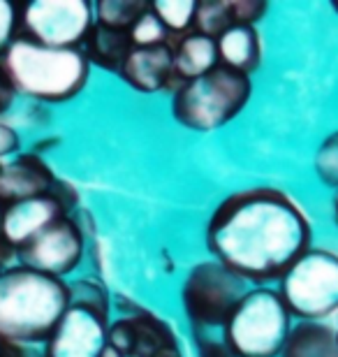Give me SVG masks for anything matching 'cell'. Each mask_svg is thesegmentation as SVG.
Instances as JSON below:
<instances>
[{
    "label": "cell",
    "instance_id": "cell-23",
    "mask_svg": "<svg viewBox=\"0 0 338 357\" xmlns=\"http://www.w3.org/2000/svg\"><path fill=\"white\" fill-rule=\"evenodd\" d=\"M132 47H158V45H171V35L164 31V26L158 21V17L148 10L135 21V26L128 31Z\"/></svg>",
    "mask_w": 338,
    "mask_h": 357
},
{
    "label": "cell",
    "instance_id": "cell-17",
    "mask_svg": "<svg viewBox=\"0 0 338 357\" xmlns=\"http://www.w3.org/2000/svg\"><path fill=\"white\" fill-rule=\"evenodd\" d=\"M82 52L91 66L118 75L128 54L132 52V42L128 31H114V28L93 24L86 40L82 42Z\"/></svg>",
    "mask_w": 338,
    "mask_h": 357
},
{
    "label": "cell",
    "instance_id": "cell-30",
    "mask_svg": "<svg viewBox=\"0 0 338 357\" xmlns=\"http://www.w3.org/2000/svg\"><path fill=\"white\" fill-rule=\"evenodd\" d=\"M0 357H33V355L28 353L26 346L10 344V341L0 339Z\"/></svg>",
    "mask_w": 338,
    "mask_h": 357
},
{
    "label": "cell",
    "instance_id": "cell-31",
    "mask_svg": "<svg viewBox=\"0 0 338 357\" xmlns=\"http://www.w3.org/2000/svg\"><path fill=\"white\" fill-rule=\"evenodd\" d=\"M12 255H17V253H14V251H12V248H10V246H7V244H5V241H0V271H3V269H5V262H7V260H10V258H12Z\"/></svg>",
    "mask_w": 338,
    "mask_h": 357
},
{
    "label": "cell",
    "instance_id": "cell-33",
    "mask_svg": "<svg viewBox=\"0 0 338 357\" xmlns=\"http://www.w3.org/2000/svg\"><path fill=\"white\" fill-rule=\"evenodd\" d=\"M332 213H334V223L338 227V192H336V197H334V206H332Z\"/></svg>",
    "mask_w": 338,
    "mask_h": 357
},
{
    "label": "cell",
    "instance_id": "cell-11",
    "mask_svg": "<svg viewBox=\"0 0 338 357\" xmlns=\"http://www.w3.org/2000/svg\"><path fill=\"white\" fill-rule=\"evenodd\" d=\"M107 344L123 357H155L164 348L176 346L178 339L162 318L141 309L107 325Z\"/></svg>",
    "mask_w": 338,
    "mask_h": 357
},
{
    "label": "cell",
    "instance_id": "cell-2",
    "mask_svg": "<svg viewBox=\"0 0 338 357\" xmlns=\"http://www.w3.org/2000/svg\"><path fill=\"white\" fill-rule=\"evenodd\" d=\"M68 283L31 267L0 271V339L10 344H45L68 311Z\"/></svg>",
    "mask_w": 338,
    "mask_h": 357
},
{
    "label": "cell",
    "instance_id": "cell-7",
    "mask_svg": "<svg viewBox=\"0 0 338 357\" xmlns=\"http://www.w3.org/2000/svg\"><path fill=\"white\" fill-rule=\"evenodd\" d=\"M248 283L218 260H199L181 283V306L192 332L220 330L246 295Z\"/></svg>",
    "mask_w": 338,
    "mask_h": 357
},
{
    "label": "cell",
    "instance_id": "cell-4",
    "mask_svg": "<svg viewBox=\"0 0 338 357\" xmlns=\"http://www.w3.org/2000/svg\"><path fill=\"white\" fill-rule=\"evenodd\" d=\"M250 98L253 77L215 66L171 93V116L192 132H213L232 123L250 105Z\"/></svg>",
    "mask_w": 338,
    "mask_h": 357
},
{
    "label": "cell",
    "instance_id": "cell-6",
    "mask_svg": "<svg viewBox=\"0 0 338 357\" xmlns=\"http://www.w3.org/2000/svg\"><path fill=\"white\" fill-rule=\"evenodd\" d=\"M276 290L294 320L327 323L338 313V253L311 246L280 276Z\"/></svg>",
    "mask_w": 338,
    "mask_h": 357
},
{
    "label": "cell",
    "instance_id": "cell-10",
    "mask_svg": "<svg viewBox=\"0 0 338 357\" xmlns=\"http://www.w3.org/2000/svg\"><path fill=\"white\" fill-rule=\"evenodd\" d=\"M107 325L109 323L95 313L68 306L45 341L42 357H98L107 346Z\"/></svg>",
    "mask_w": 338,
    "mask_h": 357
},
{
    "label": "cell",
    "instance_id": "cell-20",
    "mask_svg": "<svg viewBox=\"0 0 338 357\" xmlns=\"http://www.w3.org/2000/svg\"><path fill=\"white\" fill-rule=\"evenodd\" d=\"M146 0H98L93 3L95 24L114 28V31H130L135 21L148 10Z\"/></svg>",
    "mask_w": 338,
    "mask_h": 357
},
{
    "label": "cell",
    "instance_id": "cell-27",
    "mask_svg": "<svg viewBox=\"0 0 338 357\" xmlns=\"http://www.w3.org/2000/svg\"><path fill=\"white\" fill-rule=\"evenodd\" d=\"M197 357H236L222 337H213L211 332H192Z\"/></svg>",
    "mask_w": 338,
    "mask_h": 357
},
{
    "label": "cell",
    "instance_id": "cell-32",
    "mask_svg": "<svg viewBox=\"0 0 338 357\" xmlns=\"http://www.w3.org/2000/svg\"><path fill=\"white\" fill-rule=\"evenodd\" d=\"M98 357H123V355H121L118 351H116V348H114V346H109V344H107L105 348H102V353H100Z\"/></svg>",
    "mask_w": 338,
    "mask_h": 357
},
{
    "label": "cell",
    "instance_id": "cell-29",
    "mask_svg": "<svg viewBox=\"0 0 338 357\" xmlns=\"http://www.w3.org/2000/svg\"><path fill=\"white\" fill-rule=\"evenodd\" d=\"M14 96H17V91H14L10 77L5 75L3 66H0V114H5L7 109H10L12 102H14Z\"/></svg>",
    "mask_w": 338,
    "mask_h": 357
},
{
    "label": "cell",
    "instance_id": "cell-16",
    "mask_svg": "<svg viewBox=\"0 0 338 357\" xmlns=\"http://www.w3.org/2000/svg\"><path fill=\"white\" fill-rule=\"evenodd\" d=\"M218 47V63L234 73L253 77L262 66V35L257 26H229L215 40Z\"/></svg>",
    "mask_w": 338,
    "mask_h": 357
},
{
    "label": "cell",
    "instance_id": "cell-13",
    "mask_svg": "<svg viewBox=\"0 0 338 357\" xmlns=\"http://www.w3.org/2000/svg\"><path fill=\"white\" fill-rule=\"evenodd\" d=\"M63 216H68L66 209L56 202L54 195H40L24 199V202L7 204L3 209V230L0 239L12 248L14 253L24 248L28 241Z\"/></svg>",
    "mask_w": 338,
    "mask_h": 357
},
{
    "label": "cell",
    "instance_id": "cell-1",
    "mask_svg": "<svg viewBox=\"0 0 338 357\" xmlns=\"http://www.w3.org/2000/svg\"><path fill=\"white\" fill-rule=\"evenodd\" d=\"M206 248L246 283L269 285L311 248L313 225L287 190L253 185L234 190L211 211Z\"/></svg>",
    "mask_w": 338,
    "mask_h": 357
},
{
    "label": "cell",
    "instance_id": "cell-26",
    "mask_svg": "<svg viewBox=\"0 0 338 357\" xmlns=\"http://www.w3.org/2000/svg\"><path fill=\"white\" fill-rule=\"evenodd\" d=\"M19 5L12 0H0V56L10 47V42L17 38L19 28Z\"/></svg>",
    "mask_w": 338,
    "mask_h": 357
},
{
    "label": "cell",
    "instance_id": "cell-3",
    "mask_svg": "<svg viewBox=\"0 0 338 357\" xmlns=\"http://www.w3.org/2000/svg\"><path fill=\"white\" fill-rule=\"evenodd\" d=\"M0 66L12 86L35 102L61 105L75 100L86 89L91 63L82 49H56L26 38H14Z\"/></svg>",
    "mask_w": 338,
    "mask_h": 357
},
{
    "label": "cell",
    "instance_id": "cell-35",
    "mask_svg": "<svg viewBox=\"0 0 338 357\" xmlns=\"http://www.w3.org/2000/svg\"><path fill=\"white\" fill-rule=\"evenodd\" d=\"M332 7H334V12L338 14V0H334V3H332Z\"/></svg>",
    "mask_w": 338,
    "mask_h": 357
},
{
    "label": "cell",
    "instance_id": "cell-14",
    "mask_svg": "<svg viewBox=\"0 0 338 357\" xmlns=\"http://www.w3.org/2000/svg\"><path fill=\"white\" fill-rule=\"evenodd\" d=\"M118 77L137 93L174 91V73H171V45L158 47H132Z\"/></svg>",
    "mask_w": 338,
    "mask_h": 357
},
{
    "label": "cell",
    "instance_id": "cell-5",
    "mask_svg": "<svg viewBox=\"0 0 338 357\" xmlns=\"http://www.w3.org/2000/svg\"><path fill=\"white\" fill-rule=\"evenodd\" d=\"M294 325L290 309L271 285L248 288L220 327L222 341L236 357H278Z\"/></svg>",
    "mask_w": 338,
    "mask_h": 357
},
{
    "label": "cell",
    "instance_id": "cell-12",
    "mask_svg": "<svg viewBox=\"0 0 338 357\" xmlns=\"http://www.w3.org/2000/svg\"><path fill=\"white\" fill-rule=\"evenodd\" d=\"M54 169L35 151L17 153L0 162V204H14L24 199L49 195L56 183Z\"/></svg>",
    "mask_w": 338,
    "mask_h": 357
},
{
    "label": "cell",
    "instance_id": "cell-25",
    "mask_svg": "<svg viewBox=\"0 0 338 357\" xmlns=\"http://www.w3.org/2000/svg\"><path fill=\"white\" fill-rule=\"evenodd\" d=\"M232 26H257L269 12V3L264 0H227Z\"/></svg>",
    "mask_w": 338,
    "mask_h": 357
},
{
    "label": "cell",
    "instance_id": "cell-18",
    "mask_svg": "<svg viewBox=\"0 0 338 357\" xmlns=\"http://www.w3.org/2000/svg\"><path fill=\"white\" fill-rule=\"evenodd\" d=\"M278 357H338L336 327L329 323L299 320L292 325Z\"/></svg>",
    "mask_w": 338,
    "mask_h": 357
},
{
    "label": "cell",
    "instance_id": "cell-19",
    "mask_svg": "<svg viewBox=\"0 0 338 357\" xmlns=\"http://www.w3.org/2000/svg\"><path fill=\"white\" fill-rule=\"evenodd\" d=\"M68 299H70V306L86 309V311L95 313L98 318H102L109 323L112 295L100 278L84 276V278H77V281L68 283Z\"/></svg>",
    "mask_w": 338,
    "mask_h": 357
},
{
    "label": "cell",
    "instance_id": "cell-21",
    "mask_svg": "<svg viewBox=\"0 0 338 357\" xmlns=\"http://www.w3.org/2000/svg\"><path fill=\"white\" fill-rule=\"evenodd\" d=\"M195 10L197 0H153L151 3V12L164 26V31L171 35V40L192 31Z\"/></svg>",
    "mask_w": 338,
    "mask_h": 357
},
{
    "label": "cell",
    "instance_id": "cell-9",
    "mask_svg": "<svg viewBox=\"0 0 338 357\" xmlns=\"http://www.w3.org/2000/svg\"><path fill=\"white\" fill-rule=\"evenodd\" d=\"M86 255V237L72 216H63L45 227L17 251L19 265L42 271L54 278H66L82 265Z\"/></svg>",
    "mask_w": 338,
    "mask_h": 357
},
{
    "label": "cell",
    "instance_id": "cell-15",
    "mask_svg": "<svg viewBox=\"0 0 338 357\" xmlns=\"http://www.w3.org/2000/svg\"><path fill=\"white\" fill-rule=\"evenodd\" d=\"M215 66H220L215 40L206 38V35H199L195 31L171 40V73H174V91L185 82L197 79V77L211 73Z\"/></svg>",
    "mask_w": 338,
    "mask_h": 357
},
{
    "label": "cell",
    "instance_id": "cell-8",
    "mask_svg": "<svg viewBox=\"0 0 338 357\" xmlns=\"http://www.w3.org/2000/svg\"><path fill=\"white\" fill-rule=\"evenodd\" d=\"M93 24L89 0H28L19 5L17 38L56 49H82Z\"/></svg>",
    "mask_w": 338,
    "mask_h": 357
},
{
    "label": "cell",
    "instance_id": "cell-24",
    "mask_svg": "<svg viewBox=\"0 0 338 357\" xmlns=\"http://www.w3.org/2000/svg\"><path fill=\"white\" fill-rule=\"evenodd\" d=\"M315 174L325 185L338 190V130L322 139L315 151Z\"/></svg>",
    "mask_w": 338,
    "mask_h": 357
},
{
    "label": "cell",
    "instance_id": "cell-36",
    "mask_svg": "<svg viewBox=\"0 0 338 357\" xmlns=\"http://www.w3.org/2000/svg\"><path fill=\"white\" fill-rule=\"evenodd\" d=\"M336 344H338V327H336Z\"/></svg>",
    "mask_w": 338,
    "mask_h": 357
},
{
    "label": "cell",
    "instance_id": "cell-28",
    "mask_svg": "<svg viewBox=\"0 0 338 357\" xmlns=\"http://www.w3.org/2000/svg\"><path fill=\"white\" fill-rule=\"evenodd\" d=\"M21 149V139H19V132L14 130L12 126H7L0 121V162L17 155Z\"/></svg>",
    "mask_w": 338,
    "mask_h": 357
},
{
    "label": "cell",
    "instance_id": "cell-22",
    "mask_svg": "<svg viewBox=\"0 0 338 357\" xmlns=\"http://www.w3.org/2000/svg\"><path fill=\"white\" fill-rule=\"evenodd\" d=\"M229 26H232V19H229L227 0H197L192 31L206 35L211 40H218Z\"/></svg>",
    "mask_w": 338,
    "mask_h": 357
},
{
    "label": "cell",
    "instance_id": "cell-34",
    "mask_svg": "<svg viewBox=\"0 0 338 357\" xmlns=\"http://www.w3.org/2000/svg\"><path fill=\"white\" fill-rule=\"evenodd\" d=\"M3 209H5V206L0 204V230H3ZM0 241H3V239H0Z\"/></svg>",
    "mask_w": 338,
    "mask_h": 357
}]
</instances>
